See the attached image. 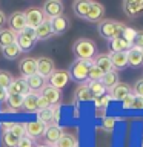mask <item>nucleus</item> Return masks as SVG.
Masks as SVG:
<instances>
[{"label":"nucleus","mask_w":143,"mask_h":147,"mask_svg":"<svg viewBox=\"0 0 143 147\" xmlns=\"http://www.w3.org/2000/svg\"><path fill=\"white\" fill-rule=\"evenodd\" d=\"M37 119L40 123H43L45 126H51L52 124V106L46 107V109L37 110Z\"/></svg>","instance_id":"nucleus-32"},{"label":"nucleus","mask_w":143,"mask_h":147,"mask_svg":"<svg viewBox=\"0 0 143 147\" xmlns=\"http://www.w3.org/2000/svg\"><path fill=\"white\" fill-rule=\"evenodd\" d=\"M39 96H40V94H37V92L28 94L23 98V107L22 109L28 113H37V110H39Z\"/></svg>","instance_id":"nucleus-18"},{"label":"nucleus","mask_w":143,"mask_h":147,"mask_svg":"<svg viewBox=\"0 0 143 147\" xmlns=\"http://www.w3.org/2000/svg\"><path fill=\"white\" fill-rule=\"evenodd\" d=\"M40 96L42 98H45L46 101H48V104L49 106H55V104H59V101H60V90L59 89H55V87H52L51 84H46L43 89H42L40 92Z\"/></svg>","instance_id":"nucleus-17"},{"label":"nucleus","mask_w":143,"mask_h":147,"mask_svg":"<svg viewBox=\"0 0 143 147\" xmlns=\"http://www.w3.org/2000/svg\"><path fill=\"white\" fill-rule=\"evenodd\" d=\"M42 11H43V14L48 18H54V17H59L63 14L65 5H63V2H60V0H48V2L43 3Z\"/></svg>","instance_id":"nucleus-6"},{"label":"nucleus","mask_w":143,"mask_h":147,"mask_svg":"<svg viewBox=\"0 0 143 147\" xmlns=\"http://www.w3.org/2000/svg\"><path fill=\"white\" fill-rule=\"evenodd\" d=\"M126 55H128V66L138 67L143 64V54H142L140 49H137L132 46V48L126 52Z\"/></svg>","instance_id":"nucleus-25"},{"label":"nucleus","mask_w":143,"mask_h":147,"mask_svg":"<svg viewBox=\"0 0 143 147\" xmlns=\"http://www.w3.org/2000/svg\"><path fill=\"white\" fill-rule=\"evenodd\" d=\"M17 40V34L16 32H12L9 28H3V29H0V49L6 48V46L16 43Z\"/></svg>","instance_id":"nucleus-26"},{"label":"nucleus","mask_w":143,"mask_h":147,"mask_svg":"<svg viewBox=\"0 0 143 147\" xmlns=\"http://www.w3.org/2000/svg\"><path fill=\"white\" fill-rule=\"evenodd\" d=\"M74 96H76L77 101H94V96H92L89 87H88V83H83V84H78V87L74 92Z\"/></svg>","instance_id":"nucleus-28"},{"label":"nucleus","mask_w":143,"mask_h":147,"mask_svg":"<svg viewBox=\"0 0 143 147\" xmlns=\"http://www.w3.org/2000/svg\"><path fill=\"white\" fill-rule=\"evenodd\" d=\"M131 94H132V87L129 86L128 83H122V81L109 90L111 98L115 100V101H123L128 95H131Z\"/></svg>","instance_id":"nucleus-15"},{"label":"nucleus","mask_w":143,"mask_h":147,"mask_svg":"<svg viewBox=\"0 0 143 147\" xmlns=\"http://www.w3.org/2000/svg\"><path fill=\"white\" fill-rule=\"evenodd\" d=\"M6 96H8V92H6V89L0 87V101H6Z\"/></svg>","instance_id":"nucleus-49"},{"label":"nucleus","mask_w":143,"mask_h":147,"mask_svg":"<svg viewBox=\"0 0 143 147\" xmlns=\"http://www.w3.org/2000/svg\"><path fill=\"white\" fill-rule=\"evenodd\" d=\"M8 95H22L26 96L28 94H31V89L28 87V83L25 78H14V81L11 83V86L6 89Z\"/></svg>","instance_id":"nucleus-12"},{"label":"nucleus","mask_w":143,"mask_h":147,"mask_svg":"<svg viewBox=\"0 0 143 147\" xmlns=\"http://www.w3.org/2000/svg\"><path fill=\"white\" fill-rule=\"evenodd\" d=\"M49 84L55 87V89H59V90H62L65 86L69 83V72L68 71H65V69H55V71L52 72V75H51L49 78Z\"/></svg>","instance_id":"nucleus-8"},{"label":"nucleus","mask_w":143,"mask_h":147,"mask_svg":"<svg viewBox=\"0 0 143 147\" xmlns=\"http://www.w3.org/2000/svg\"><path fill=\"white\" fill-rule=\"evenodd\" d=\"M69 26H71V22H69V18L65 16V14L51 18V28H52V34L54 35L65 34V32L69 29Z\"/></svg>","instance_id":"nucleus-14"},{"label":"nucleus","mask_w":143,"mask_h":147,"mask_svg":"<svg viewBox=\"0 0 143 147\" xmlns=\"http://www.w3.org/2000/svg\"><path fill=\"white\" fill-rule=\"evenodd\" d=\"M111 63H112V69L114 71H123L128 67V55L126 52H111L109 54Z\"/></svg>","instance_id":"nucleus-20"},{"label":"nucleus","mask_w":143,"mask_h":147,"mask_svg":"<svg viewBox=\"0 0 143 147\" xmlns=\"http://www.w3.org/2000/svg\"><path fill=\"white\" fill-rule=\"evenodd\" d=\"M35 41H37L35 29H34V28L26 26L25 29H23V31L20 32V34H17V40H16V43H17L18 48H20L22 52H29V51H31L32 48H34Z\"/></svg>","instance_id":"nucleus-4"},{"label":"nucleus","mask_w":143,"mask_h":147,"mask_svg":"<svg viewBox=\"0 0 143 147\" xmlns=\"http://www.w3.org/2000/svg\"><path fill=\"white\" fill-rule=\"evenodd\" d=\"M101 83H103V86L106 87V90H111L114 86H117L118 83H120V78H118V72L117 71H111V72H106L103 78H101Z\"/></svg>","instance_id":"nucleus-30"},{"label":"nucleus","mask_w":143,"mask_h":147,"mask_svg":"<svg viewBox=\"0 0 143 147\" xmlns=\"http://www.w3.org/2000/svg\"><path fill=\"white\" fill-rule=\"evenodd\" d=\"M0 142H2V147H17L18 138L14 135V133H11L9 130H2Z\"/></svg>","instance_id":"nucleus-31"},{"label":"nucleus","mask_w":143,"mask_h":147,"mask_svg":"<svg viewBox=\"0 0 143 147\" xmlns=\"http://www.w3.org/2000/svg\"><path fill=\"white\" fill-rule=\"evenodd\" d=\"M14 81V77L8 71H0V87L8 89L11 86V83Z\"/></svg>","instance_id":"nucleus-37"},{"label":"nucleus","mask_w":143,"mask_h":147,"mask_svg":"<svg viewBox=\"0 0 143 147\" xmlns=\"http://www.w3.org/2000/svg\"><path fill=\"white\" fill-rule=\"evenodd\" d=\"M62 135H63V130H62V127H60V126H54V124L46 126L45 133H43L46 146L54 147L55 144H57V141L60 140V136H62Z\"/></svg>","instance_id":"nucleus-13"},{"label":"nucleus","mask_w":143,"mask_h":147,"mask_svg":"<svg viewBox=\"0 0 143 147\" xmlns=\"http://www.w3.org/2000/svg\"><path fill=\"white\" fill-rule=\"evenodd\" d=\"M25 129H26V136L31 138V140H35L39 136H43L46 126L43 123H40L39 119H35V121L25 123Z\"/></svg>","instance_id":"nucleus-16"},{"label":"nucleus","mask_w":143,"mask_h":147,"mask_svg":"<svg viewBox=\"0 0 143 147\" xmlns=\"http://www.w3.org/2000/svg\"><path fill=\"white\" fill-rule=\"evenodd\" d=\"M103 14H105V6L99 2H92L91 3V8L89 11L86 14V18L85 20L88 22H101V18H103Z\"/></svg>","instance_id":"nucleus-19"},{"label":"nucleus","mask_w":143,"mask_h":147,"mask_svg":"<svg viewBox=\"0 0 143 147\" xmlns=\"http://www.w3.org/2000/svg\"><path fill=\"white\" fill-rule=\"evenodd\" d=\"M59 119H60V104H55L52 106V124L54 126L59 124Z\"/></svg>","instance_id":"nucleus-44"},{"label":"nucleus","mask_w":143,"mask_h":147,"mask_svg":"<svg viewBox=\"0 0 143 147\" xmlns=\"http://www.w3.org/2000/svg\"><path fill=\"white\" fill-rule=\"evenodd\" d=\"M132 48V45L126 41L123 37H117V38L109 41V49L111 52H128L129 49Z\"/></svg>","instance_id":"nucleus-24"},{"label":"nucleus","mask_w":143,"mask_h":147,"mask_svg":"<svg viewBox=\"0 0 143 147\" xmlns=\"http://www.w3.org/2000/svg\"><path fill=\"white\" fill-rule=\"evenodd\" d=\"M115 126V118L114 117H103V121H101V127L106 132H112Z\"/></svg>","instance_id":"nucleus-39"},{"label":"nucleus","mask_w":143,"mask_h":147,"mask_svg":"<svg viewBox=\"0 0 143 147\" xmlns=\"http://www.w3.org/2000/svg\"><path fill=\"white\" fill-rule=\"evenodd\" d=\"M35 147H49V146H46V144H37Z\"/></svg>","instance_id":"nucleus-50"},{"label":"nucleus","mask_w":143,"mask_h":147,"mask_svg":"<svg viewBox=\"0 0 143 147\" xmlns=\"http://www.w3.org/2000/svg\"><path fill=\"white\" fill-rule=\"evenodd\" d=\"M132 46H134V48H137V49H143V31H137L136 32Z\"/></svg>","instance_id":"nucleus-41"},{"label":"nucleus","mask_w":143,"mask_h":147,"mask_svg":"<svg viewBox=\"0 0 143 147\" xmlns=\"http://www.w3.org/2000/svg\"><path fill=\"white\" fill-rule=\"evenodd\" d=\"M122 8L128 17L131 18L140 17L143 14V0H125L122 3Z\"/></svg>","instance_id":"nucleus-9"},{"label":"nucleus","mask_w":143,"mask_h":147,"mask_svg":"<svg viewBox=\"0 0 143 147\" xmlns=\"http://www.w3.org/2000/svg\"><path fill=\"white\" fill-rule=\"evenodd\" d=\"M17 147H35V144H34V141H32L31 138L23 136V138H20V140H18Z\"/></svg>","instance_id":"nucleus-43"},{"label":"nucleus","mask_w":143,"mask_h":147,"mask_svg":"<svg viewBox=\"0 0 143 147\" xmlns=\"http://www.w3.org/2000/svg\"><path fill=\"white\" fill-rule=\"evenodd\" d=\"M136 32H137L136 29H132V28L126 26V28L123 29V32H122V37H123V38L126 40V41H129V43L132 45V41H134V37H136Z\"/></svg>","instance_id":"nucleus-40"},{"label":"nucleus","mask_w":143,"mask_h":147,"mask_svg":"<svg viewBox=\"0 0 143 147\" xmlns=\"http://www.w3.org/2000/svg\"><path fill=\"white\" fill-rule=\"evenodd\" d=\"M132 94L137 95V96H143V78H140V80H137L136 83H134Z\"/></svg>","instance_id":"nucleus-42"},{"label":"nucleus","mask_w":143,"mask_h":147,"mask_svg":"<svg viewBox=\"0 0 143 147\" xmlns=\"http://www.w3.org/2000/svg\"><path fill=\"white\" fill-rule=\"evenodd\" d=\"M91 3H92L91 0H77V2H74L72 9H74V12H76V16L80 17V18H86V14L91 8Z\"/></svg>","instance_id":"nucleus-29"},{"label":"nucleus","mask_w":143,"mask_h":147,"mask_svg":"<svg viewBox=\"0 0 143 147\" xmlns=\"http://www.w3.org/2000/svg\"><path fill=\"white\" fill-rule=\"evenodd\" d=\"M72 52L77 60H94L97 55V45L89 38H78L72 45Z\"/></svg>","instance_id":"nucleus-2"},{"label":"nucleus","mask_w":143,"mask_h":147,"mask_svg":"<svg viewBox=\"0 0 143 147\" xmlns=\"http://www.w3.org/2000/svg\"><path fill=\"white\" fill-rule=\"evenodd\" d=\"M46 107H51V106L48 104V101H46L45 98H42V96H39V110L40 109H46Z\"/></svg>","instance_id":"nucleus-48"},{"label":"nucleus","mask_w":143,"mask_h":147,"mask_svg":"<svg viewBox=\"0 0 143 147\" xmlns=\"http://www.w3.org/2000/svg\"><path fill=\"white\" fill-rule=\"evenodd\" d=\"M37 61V74L43 78H49L52 75V72L55 71V63L54 60H51L49 57H39L35 58Z\"/></svg>","instance_id":"nucleus-7"},{"label":"nucleus","mask_w":143,"mask_h":147,"mask_svg":"<svg viewBox=\"0 0 143 147\" xmlns=\"http://www.w3.org/2000/svg\"><path fill=\"white\" fill-rule=\"evenodd\" d=\"M20 54H22V51L17 46V43H12V45H9V46H6V48L2 49V55L6 60H16Z\"/></svg>","instance_id":"nucleus-33"},{"label":"nucleus","mask_w":143,"mask_h":147,"mask_svg":"<svg viewBox=\"0 0 143 147\" xmlns=\"http://www.w3.org/2000/svg\"><path fill=\"white\" fill-rule=\"evenodd\" d=\"M18 72H20L22 78H25V80L28 77L37 74V61H35V58H32V57L22 58L20 61H18Z\"/></svg>","instance_id":"nucleus-10"},{"label":"nucleus","mask_w":143,"mask_h":147,"mask_svg":"<svg viewBox=\"0 0 143 147\" xmlns=\"http://www.w3.org/2000/svg\"><path fill=\"white\" fill-rule=\"evenodd\" d=\"M142 147H143V144H142Z\"/></svg>","instance_id":"nucleus-52"},{"label":"nucleus","mask_w":143,"mask_h":147,"mask_svg":"<svg viewBox=\"0 0 143 147\" xmlns=\"http://www.w3.org/2000/svg\"><path fill=\"white\" fill-rule=\"evenodd\" d=\"M92 66V60H74L69 66L68 72H69V78L72 81H77L83 84L88 80V75H89V69Z\"/></svg>","instance_id":"nucleus-3"},{"label":"nucleus","mask_w":143,"mask_h":147,"mask_svg":"<svg viewBox=\"0 0 143 147\" xmlns=\"http://www.w3.org/2000/svg\"><path fill=\"white\" fill-rule=\"evenodd\" d=\"M92 61H94V64H95V66L99 67L103 74L112 71V63H111L109 54H99V55H95V58L92 60Z\"/></svg>","instance_id":"nucleus-23"},{"label":"nucleus","mask_w":143,"mask_h":147,"mask_svg":"<svg viewBox=\"0 0 143 147\" xmlns=\"http://www.w3.org/2000/svg\"><path fill=\"white\" fill-rule=\"evenodd\" d=\"M23 98L25 96H22V95H8L6 96V109L5 110H9V112H18L22 107H23ZM5 110H3V113H5ZM8 112V113H9Z\"/></svg>","instance_id":"nucleus-22"},{"label":"nucleus","mask_w":143,"mask_h":147,"mask_svg":"<svg viewBox=\"0 0 143 147\" xmlns=\"http://www.w3.org/2000/svg\"><path fill=\"white\" fill-rule=\"evenodd\" d=\"M88 87H89V90H91L94 98H99V96L106 94V87L103 86L101 81H89L88 83Z\"/></svg>","instance_id":"nucleus-35"},{"label":"nucleus","mask_w":143,"mask_h":147,"mask_svg":"<svg viewBox=\"0 0 143 147\" xmlns=\"http://www.w3.org/2000/svg\"><path fill=\"white\" fill-rule=\"evenodd\" d=\"M103 75H105V74L95 66L94 61H92V66H91V69H89V75H88V80H89V81H101Z\"/></svg>","instance_id":"nucleus-38"},{"label":"nucleus","mask_w":143,"mask_h":147,"mask_svg":"<svg viewBox=\"0 0 143 147\" xmlns=\"http://www.w3.org/2000/svg\"><path fill=\"white\" fill-rule=\"evenodd\" d=\"M140 51H142V54H143V49H140Z\"/></svg>","instance_id":"nucleus-51"},{"label":"nucleus","mask_w":143,"mask_h":147,"mask_svg":"<svg viewBox=\"0 0 143 147\" xmlns=\"http://www.w3.org/2000/svg\"><path fill=\"white\" fill-rule=\"evenodd\" d=\"M76 146H77L76 136L71 135V133H63L54 147H76Z\"/></svg>","instance_id":"nucleus-34"},{"label":"nucleus","mask_w":143,"mask_h":147,"mask_svg":"<svg viewBox=\"0 0 143 147\" xmlns=\"http://www.w3.org/2000/svg\"><path fill=\"white\" fill-rule=\"evenodd\" d=\"M25 17H26V25L29 28H34V29L45 20V14L42 11V8H35V6L28 8L25 11Z\"/></svg>","instance_id":"nucleus-11"},{"label":"nucleus","mask_w":143,"mask_h":147,"mask_svg":"<svg viewBox=\"0 0 143 147\" xmlns=\"http://www.w3.org/2000/svg\"><path fill=\"white\" fill-rule=\"evenodd\" d=\"M132 109H143V96H137V95H134Z\"/></svg>","instance_id":"nucleus-46"},{"label":"nucleus","mask_w":143,"mask_h":147,"mask_svg":"<svg viewBox=\"0 0 143 147\" xmlns=\"http://www.w3.org/2000/svg\"><path fill=\"white\" fill-rule=\"evenodd\" d=\"M8 25H9V29L16 34H20V32L28 26L26 25V17H25V12L22 11H16L12 12L11 16L8 17Z\"/></svg>","instance_id":"nucleus-5"},{"label":"nucleus","mask_w":143,"mask_h":147,"mask_svg":"<svg viewBox=\"0 0 143 147\" xmlns=\"http://www.w3.org/2000/svg\"><path fill=\"white\" fill-rule=\"evenodd\" d=\"M8 22V17H6V14H5L2 9H0V29H3V26H5V23Z\"/></svg>","instance_id":"nucleus-47"},{"label":"nucleus","mask_w":143,"mask_h":147,"mask_svg":"<svg viewBox=\"0 0 143 147\" xmlns=\"http://www.w3.org/2000/svg\"><path fill=\"white\" fill-rule=\"evenodd\" d=\"M132 101H134V94L128 95L126 98H125V100L122 101V104H123V109H132Z\"/></svg>","instance_id":"nucleus-45"},{"label":"nucleus","mask_w":143,"mask_h":147,"mask_svg":"<svg viewBox=\"0 0 143 147\" xmlns=\"http://www.w3.org/2000/svg\"><path fill=\"white\" fill-rule=\"evenodd\" d=\"M26 83H28V87L31 89V92H37V90L40 92L46 86V78L40 77L39 74H34V75L26 78Z\"/></svg>","instance_id":"nucleus-27"},{"label":"nucleus","mask_w":143,"mask_h":147,"mask_svg":"<svg viewBox=\"0 0 143 147\" xmlns=\"http://www.w3.org/2000/svg\"><path fill=\"white\" fill-rule=\"evenodd\" d=\"M125 28H126V25L123 22L114 20V18H103L97 25V31H99L101 38L111 41V40L117 38V37H122V32Z\"/></svg>","instance_id":"nucleus-1"},{"label":"nucleus","mask_w":143,"mask_h":147,"mask_svg":"<svg viewBox=\"0 0 143 147\" xmlns=\"http://www.w3.org/2000/svg\"><path fill=\"white\" fill-rule=\"evenodd\" d=\"M111 100H112V98H111L109 94H105V95L99 96V98H94L95 109H97V110H106V107H108V104H109Z\"/></svg>","instance_id":"nucleus-36"},{"label":"nucleus","mask_w":143,"mask_h":147,"mask_svg":"<svg viewBox=\"0 0 143 147\" xmlns=\"http://www.w3.org/2000/svg\"><path fill=\"white\" fill-rule=\"evenodd\" d=\"M35 35H37V40H48L51 35H54L52 28H51V18L45 17V20L35 28Z\"/></svg>","instance_id":"nucleus-21"}]
</instances>
